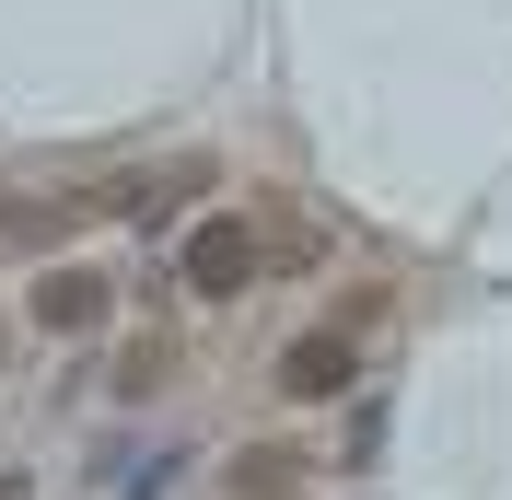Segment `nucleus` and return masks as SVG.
I'll return each instance as SVG.
<instances>
[{"label": "nucleus", "instance_id": "20e7f679", "mask_svg": "<svg viewBox=\"0 0 512 500\" xmlns=\"http://www.w3.org/2000/svg\"><path fill=\"white\" fill-rule=\"evenodd\" d=\"M82 221H94V198H47V187H12V198H0V233H12V245H24V256L70 245Z\"/></svg>", "mask_w": 512, "mask_h": 500}, {"label": "nucleus", "instance_id": "39448f33", "mask_svg": "<svg viewBox=\"0 0 512 500\" xmlns=\"http://www.w3.org/2000/svg\"><path fill=\"white\" fill-rule=\"evenodd\" d=\"M152 384H163V338H152V349H128V361H117V396H152Z\"/></svg>", "mask_w": 512, "mask_h": 500}, {"label": "nucleus", "instance_id": "7ed1b4c3", "mask_svg": "<svg viewBox=\"0 0 512 500\" xmlns=\"http://www.w3.org/2000/svg\"><path fill=\"white\" fill-rule=\"evenodd\" d=\"M350 373H361V338H350V326H303L268 384H280L291 407H326V396H350Z\"/></svg>", "mask_w": 512, "mask_h": 500}, {"label": "nucleus", "instance_id": "f03ea898", "mask_svg": "<svg viewBox=\"0 0 512 500\" xmlns=\"http://www.w3.org/2000/svg\"><path fill=\"white\" fill-rule=\"evenodd\" d=\"M24 314H35V338H105L117 326V280L105 268H35V291H24Z\"/></svg>", "mask_w": 512, "mask_h": 500}, {"label": "nucleus", "instance_id": "f257e3e1", "mask_svg": "<svg viewBox=\"0 0 512 500\" xmlns=\"http://www.w3.org/2000/svg\"><path fill=\"white\" fill-rule=\"evenodd\" d=\"M175 280H187L198 303H245V291L268 280V233H256L245 210H210V221H187V245H175Z\"/></svg>", "mask_w": 512, "mask_h": 500}]
</instances>
